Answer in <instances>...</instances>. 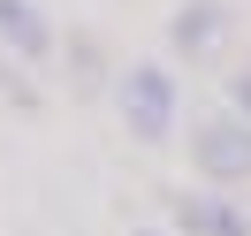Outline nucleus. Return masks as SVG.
<instances>
[{
    "label": "nucleus",
    "instance_id": "nucleus-7",
    "mask_svg": "<svg viewBox=\"0 0 251 236\" xmlns=\"http://www.w3.org/2000/svg\"><path fill=\"white\" fill-rule=\"evenodd\" d=\"M228 107L251 122V61H244V69H228Z\"/></svg>",
    "mask_w": 251,
    "mask_h": 236
},
{
    "label": "nucleus",
    "instance_id": "nucleus-2",
    "mask_svg": "<svg viewBox=\"0 0 251 236\" xmlns=\"http://www.w3.org/2000/svg\"><path fill=\"white\" fill-rule=\"evenodd\" d=\"M190 168H198L205 183H251V122L236 107L198 114V122H190Z\"/></svg>",
    "mask_w": 251,
    "mask_h": 236
},
{
    "label": "nucleus",
    "instance_id": "nucleus-6",
    "mask_svg": "<svg viewBox=\"0 0 251 236\" xmlns=\"http://www.w3.org/2000/svg\"><path fill=\"white\" fill-rule=\"evenodd\" d=\"M69 84H76V92H99V46H92V38H69Z\"/></svg>",
    "mask_w": 251,
    "mask_h": 236
},
{
    "label": "nucleus",
    "instance_id": "nucleus-1",
    "mask_svg": "<svg viewBox=\"0 0 251 236\" xmlns=\"http://www.w3.org/2000/svg\"><path fill=\"white\" fill-rule=\"evenodd\" d=\"M114 114L137 145H168L175 137V114H183V84H175L168 61H129L114 69Z\"/></svg>",
    "mask_w": 251,
    "mask_h": 236
},
{
    "label": "nucleus",
    "instance_id": "nucleus-4",
    "mask_svg": "<svg viewBox=\"0 0 251 236\" xmlns=\"http://www.w3.org/2000/svg\"><path fill=\"white\" fill-rule=\"evenodd\" d=\"M168 229L175 236H251L244 206L221 198V190H175L168 198Z\"/></svg>",
    "mask_w": 251,
    "mask_h": 236
},
{
    "label": "nucleus",
    "instance_id": "nucleus-5",
    "mask_svg": "<svg viewBox=\"0 0 251 236\" xmlns=\"http://www.w3.org/2000/svg\"><path fill=\"white\" fill-rule=\"evenodd\" d=\"M0 46L16 53V61H46L61 46V31H53V16L38 0H0Z\"/></svg>",
    "mask_w": 251,
    "mask_h": 236
},
{
    "label": "nucleus",
    "instance_id": "nucleus-8",
    "mask_svg": "<svg viewBox=\"0 0 251 236\" xmlns=\"http://www.w3.org/2000/svg\"><path fill=\"white\" fill-rule=\"evenodd\" d=\"M137 236H175V229H137Z\"/></svg>",
    "mask_w": 251,
    "mask_h": 236
},
{
    "label": "nucleus",
    "instance_id": "nucleus-3",
    "mask_svg": "<svg viewBox=\"0 0 251 236\" xmlns=\"http://www.w3.org/2000/svg\"><path fill=\"white\" fill-rule=\"evenodd\" d=\"M236 38V8L228 0H175L168 8V53L175 61H213Z\"/></svg>",
    "mask_w": 251,
    "mask_h": 236
}]
</instances>
